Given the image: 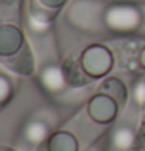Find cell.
Wrapping results in <instances>:
<instances>
[{"instance_id": "cell-19", "label": "cell", "mask_w": 145, "mask_h": 151, "mask_svg": "<svg viewBox=\"0 0 145 151\" xmlns=\"http://www.w3.org/2000/svg\"><path fill=\"white\" fill-rule=\"evenodd\" d=\"M3 151H11V150H8V148H5V150H3Z\"/></svg>"}, {"instance_id": "cell-14", "label": "cell", "mask_w": 145, "mask_h": 151, "mask_svg": "<svg viewBox=\"0 0 145 151\" xmlns=\"http://www.w3.org/2000/svg\"><path fill=\"white\" fill-rule=\"evenodd\" d=\"M19 5V0H0V19L3 17V11L6 13V17H14L16 8Z\"/></svg>"}, {"instance_id": "cell-17", "label": "cell", "mask_w": 145, "mask_h": 151, "mask_svg": "<svg viewBox=\"0 0 145 151\" xmlns=\"http://www.w3.org/2000/svg\"><path fill=\"white\" fill-rule=\"evenodd\" d=\"M139 6H141V17H142V20H141V28H139V35L145 36V3H141Z\"/></svg>"}, {"instance_id": "cell-5", "label": "cell", "mask_w": 145, "mask_h": 151, "mask_svg": "<svg viewBox=\"0 0 145 151\" xmlns=\"http://www.w3.org/2000/svg\"><path fill=\"white\" fill-rule=\"evenodd\" d=\"M25 45L22 31L16 25H0V56H13Z\"/></svg>"}, {"instance_id": "cell-3", "label": "cell", "mask_w": 145, "mask_h": 151, "mask_svg": "<svg viewBox=\"0 0 145 151\" xmlns=\"http://www.w3.org/2000/svg\"><path fill=\"white\" fill-rule=\"evenodd\" d=\"M80 63L83 70L91 78H102L113 69L114 58L113 53L105 47L95 44V45L87 47L80 56Z\"/></svg>"}, {"instance_id": "cell-7", "label": "cell", "mask_w": 145, "mask_h": 151, "mask_svg": "<svg viewBox=\"0 0 145 151\" xmlns=\"http://www.w3.org/2000/svg\"><path fill=\"white\" fill-rule=\"evenodd\" d=\"M39 80H41L42 87L45 89L47 92H52V93L63 92L66 89V86L69 84L67 80H66L63 67H58V65H53V64L45 65L41 70Z\"/></svg>"}, {"instance_id": "cell-16", "label": "cell", "mask_w": 145, "mask_h": 151, "mask_svg": "<svg viewBox=\"0 0 145 151\" xmlns=\"http://www.w3.org/2000/svg\"><path fill=\"white\" fill-rule=\"evenodd\" d=\"M66 2H67V0H39V3L44 5V6L48 8V9H58V8L63 6Z\"/></svg>"}, {"instance_id": "cell-15", "label": "cell", "mask_w": 145, "mask_h": 151, "mask_svg": "<svg viewBox=\"0 0 145 151\" xmlns=\"http://www.w3.org/2000/svg\"><path fill=\"white\" fill-rule=\"evenodd\" d=\"M133 95H134V100H136L137 104L145 106V80H141V81L136 84Z\"/></svg>"}, {"instance_id": "cell-13", "label": "cell", "mask_w": 145, "mask_h": 151, "mask_svg": "<svg viewBox=\"0 0 145 151\" xmlns=\"http://www.w3.org/2000/svg\"><path fill=\"white\" fill-rule=\"evenodd\" d=\"M13 83H11L9 78H6L5 75H0V106L6 104L11 97H13Z\"/></svg>"}, {"instance_id": "cell-1", "label": "cell", "mask_w": 145, "mask_h": 151, "mask_svg": "<svg viewBox=\"0 0 145 151\" xmlns=\"http://www.w3.org/2000/svg\"><path fill=\"white\" fill-rule=\"evenodd\" d=\"M106 5H103L98 0H78L67 11V20L75 28L84 31H106L105 25V13Z\"/></svg>"}, {"instance_id": "cell-12", "label": "cell", "mask_w": 145, "mask_h": 151, "mask_svg": "<svg viewBox=\"0 0 145 151\" xmlns=\"http://www.w3.org/2000/svg\"><path fill=\"white\" fill-rule=\"evenodd\" d=\"M137 136L131 126L120 125L115 128L113 136H111V143H113V148L115 151H126V150L133 148Z\"/></svg>"}, {"instance_id": "cell-8", "label": "cell", "mask_w": 145, "mask_h": 151, "mask_svg": "<svg viewBox=\"0 0 145 151\" xmlns=\"http://www.w3.org/2000/svg\"><path fill=\"white\" fill-rule=\"evenodd\" d=\"M3 63L9 70H13L14 73L19 75H31L33 70H35V61H33V55L28 44H25L13 56L3 58Z\"/></svg>"}, {"instance_id": "cell-2", "label": "cell", "mask_w": 145, "mask_h": 151, "mask_svg": "<svg viewBox=\"0 0 145 151\" xmlns=\"http://www.w3.org/2000/svg\"><path fill=\"white\" fill-rule=\"evenodd\" d=\"M141 6L130 3L109 5L105 13V25L106 30H111L120 35L134 33L139 35L141 28Z\"/></svg>"}, {"instance_id": "cell-21", "label": "cell", "mask_w": 145, "mask_h": 151, "mask_svg": "<svg viewBox=\"0 0 145 151\" xmlns=\"http://www.w3.org/2000/svg\"><path fill=\"white\" fill-rule=\"evenodd\" d=\"M137 151H139V150H137Z\"/></svg>"}, {"instance_id": "cell-20", "label": "cell", "mask_w": 145, "mask_h": 151, "mask_svg": "<svg viewBox=\"0 0 145 151\" xmlns=\"http://www.w3.org/2000/svg\"><path fill=\"white\" fill-rule=\"evenodd\" d=\"M144 125H145V119H144Z\"/></svg>"}, {"instance_id": "cell-11", "label": "cell", "mask_w": 145, "mask_h": 151, "mask_svg": "<svg viewBox=\"0 0 145 151\" xmlns=\"http://www.w3.org/2000/svg\"><path fill=\"white\" fill-rule=\"evenodd\" d=\"M98 92H103L113 97L117 103H119L120 109L126 104V100H128V89L126 86L123 84V81L119 80L117 76H109L106 78L102 84L98 87Z\"/></svg>"}, {"instance_id": "cell-6", "label": "cell", "mask_w": 145, "mask_h": 151, "mask_svg": "<svg viewBox=\"0 0 145 151\" xmlns=\"http://www.w3.org/2000/svg\"><path fill=\"white\" fill-rule=\"evenodd\" d=\"M38 151H80V143L70 131L59 129L50 134L38 147Z\"/></svg>"}, {"instance_id": "cell-18", "label": "cell", "mask_w": 145, "mask_h": 151, "mask_svg": "<svg viewBox=\"0 0 145 151\" xmlns=\"http://www.w3.org/2000/svg\"><path fill=\"white\" fill-rule=\"evenodd\" d=\"M141 65L145 69V47L142 48V53H141Z\"/></svg>"}, {"instance_id": "cell-4", "label": "cell", "mask_w": 145, "mask_h": 151, "mask_svg": "<svg viewBox=\"0 0 145 151\" xmlns=\"http://www.w3.org/2000/svg\"><path fill=\"white\" fill-rule=\"evenodd\" d=\"M120 111L119 103L115 101L113 97L98 92L97 95L89 100L87 104V114L92 119V122L98 123V125H109L115 120L117 114Z\"/></svg>"}, {"instance_id": "cell-10", "label": "cell", "mask_w": 145, "mask_h": 151, "mask_svg": "<svg viewBox=\"0 0 145 151\" xmlns=\"http://www.w3.org/2000/svg\"><path fill=\"white\" fill-rule=\"evenodd\" d=\"M24 136L25 142H28L31 145H41L45 139L50 136V125L44 119H33L25 125L24 128Z\"/></svg>"}, {"instance_id": "cell-9", "label": "cell", "mask_w": 145, "mask_h": 151, "mask_svg": "<svg viewBox=\"0 0 145 151\" xmlns=\"http://www.w3.org/2000/svg\"><path fill=\"white\" fill-rule=\"evenodd\" d=\"M63 70H64V75H66V80H67L69 86H75V87L84 86L92 80V78L87 76L86 72L83 70L80 58H76V55H72V56H69L64 61Z\"/></svg>"}]
</instances>
